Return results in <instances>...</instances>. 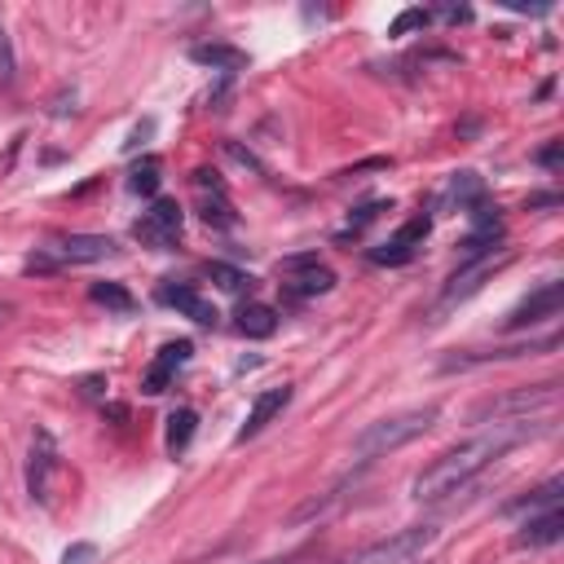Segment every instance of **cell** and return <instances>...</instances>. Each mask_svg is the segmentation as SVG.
Returning a JSON list of instances; mask_svg holds the SVG:
<instances>
[{"mask_svg": "<svg viewBox=\"0 0 564 564\" xmlns=\"http://www.w3.org/2000/svg\"><path fill=\"white\" fill-rule=\"evenodd\" d=\"M533 432H538V427H533L529 419H502V423H494L489 432H480V436H471V441L449 445L445 454H436V458L414 476L410 494H414L419 502L445 498V494L463 489L476 471H485L494 458H502L511 445H520V441H524V436H533Z\"/></svg>", "mask_w": 564, "mask_h": 564, "instance_id": "6da1fadb", "label": "cell"}, {"mask_svg": "<svg viewBox=\"0 0 564 564\" xmlns=\"http://www.w3.org/2000/svg\"><path fill=\"white\" fill-rule=\"evenodd\" d=\"M436 414H441V410L427 401V405H410V410H397V414H388V419L366 423V427L357 432V441H352V463H375V458L401 449L405 441L423 436V432L436 423Z\"/></svg>", "mask_w": 564, "mask_h": 564, "instance_id": "7a4b0ae2", "label": "cell"}, {"mask_svg": "<svg viewBox=\"0 0 564 564\" xmlns=\"http://www.w3.org/2000/svg\"><path fill=\"white\" fill-rule=\"evenodd\" d=\"M436 538V529L432 524H410V529H397L392 538H383V542H370V546H361L357 555H348L344 564H410L427 542Z\"/></svg>", "mask_w": 564, "mask_h": 564, "instance_id": "3957f363", "label": "cell"}, {"mask_svg": "<svg viewBox=\"0 0 564 564\" xmlns=\"http://www.w3.org/2000/svg\"><path fill=\"white\" fill-rule=\"evenodd\" d=\"M502 264H511V251H507V247H494V251H485V256L467 260L463 269H454V278H449V282H445V291H441V308L463 304L467 295H476V291L485 286V278H494Z\"/></svg>", "mask_w": 564, "mask_h": 564, "instance_id": "277c9868", "label": "cell"}, {"mask_svg": "<svg viewBox=\"0 0 564 564\" xmlns=\"http://www.w3.org/2000/svg\"><path fill=\"white\" fill-rule=\"evenodd\" d=\"M282 273V291L295 295V300H308V295H326L335 286V269H326L317 256H286L278 264Z\"/></svg>", "mask_w": 564, "mask_h": 564, "instance_id": "5b68a950", "label": "cell"}, {"mask_svg": "<svg viewBox=\"0 0 564 564\" xmlns=\"http://www.w3.org/2000/svg\"><path fill=\"white\" fill-rule=\"evenodd\" d=\"M132 234H137V242H141V247L172 251V247H176V238H181V207H176L172 198H154V203H150V212L132 225Z\"/></svg>", "mask_w": 564, "mask_h": 564, "instance_id": "8992f818", "label": "cell"}, {"mask_svg": "<svg viewBox=\"0 0 564 564\" xmlns=\"http://www.w3.org/2000/svg\"><path fill=\"white\" fill-rule=\"evenodd\" d=\"M427 229H432V216H427V212L410 216V220H405L388 242H379V247L370 251V260H375V264H405V260H414V251L423 247Z\"/></svg>", "mask_w": 564, "mask_h": 564, "instance_id": "52a82bcc", "label": "cell"}, {"mask_svg": "<svg viewBox=\"0 0 564 564\" xmlns=\"http://www.w3.org/2000/svg\"><path fill=\"white\" fill-rule=\"evenodd\" d=\"M189 357H194V344H189V339H172V344H163V348L154 352V361L145 366V375H141V392H145V397L167 392L172 379H176V370H181Z\"/></svg>", "mask_w": 564, "mask_h": 564, "instance_id": "ba28073f", "label": "cell"}, {"mask_svg": "<svg viewBox=\"0 0 564 564\" xmlns=\"http://www.w3.org/2000/svg\"><path fill=\"white\" fill-rule=\"evenodd\" d=\"M194 189H198V216H203L207 225L229 229V225L238 220V216H234V203H229V194H225V185H220L216 172L198 167V172H194Z\"/></svg>", "mask_w": 564, "mask_h": 564, "instance_id": "9c48e42d", "label": "cell"}, {"mask_svg": "<svg viewBox=\"0 0 564 564\" xmlns=\"http://www.w3.org/2000/svg\"><path fill=\"white\" fill-rule=\"evenodd\" d=\"M564 304V282H542L533 295H524L511 313H507V330H520V326H533V322H546L555 317Z\"/></svg>", "mask_w": 564, "mask_h": 564, "instance_id": "30bf717a", "label": "cell"}, {"mask_svg": "<svg viewBox=\"0 0 564 564\" xmlns=\"http://www.w3.org/2000/svg\"><path fill=\"white\" fill-rule=\"evenodd\" d=\"M555 397V383H533V388H520V392H507V397H494V401H485V405H476V419H520V414H529L533 405H542V401H551Z\"/></svg>", "mask_w": 564, "mask_h": 564, "instance_id": "8fae6325", "label": "cell"}, {"mask_svg": "<svg viewBox=\"0 0 564 564\" xmlns=\"http://www.w3.org/2000/svg\"><path fill=\"white\" fill-rule=\"evenodd\" d=\"M154 295H159V304H167V308L185 313V317H189V322H198V326H216V317H220V313H216V304H212V300H203L189 282H163Z\"/></svg>", "mask_w": 564, "mask_h": 564, "instance_id": "7c38bea8", "label": "cell"}, {"mask_svg": "<svg viewBox=\"0 0 564 564\" xmlns=\"http://www.w3.org/2000/svg\"><path fill=\"white\" fill-rule=\"evenodd\" d=\"M53 467H57V445H53L48 432H35L31 436V463H26V489H31V498L48 502V476H53Z\"/></svg>", "mask_w": 564, "mask_h": 564, "instance_id": "4fadbf2b", "label": "cell"}, {"mask_svg": "<svg viewBox=\"0 0 564 564\" xmlns=\"http://www.w3.org/2000/svg\"><path fill=\"white\" fill-rule=\"evenodd\" d=\"M53 251L62 260H70V264H93V260L115 256V238H106V234H66Z\"/></svg>", "mask_w": 564, "mask_h": 564, "instance_id": "5bb4252c", "label": "cell"}, {"mask_svg": "<svg viewBox=\"0 0 564 564\" xmlns=\"http://www.w3.org/2000/svg\"><path fill=\"white\" fill-rule=\"evenodd\" d=\"M291 401V388L282 383V388H264V392H256V401H251V410H247V423L238 427V441H247V436H256L282 405Z\"/></svg>", "mask_w": 564, "mask_h": 564, "instance_id": "9a60e30c", "label": "cell"}, {"mask_svg": "<svg viewBox=\"0 0 564 564\" xmlns=\"http://www.w3.org/2000/svg\"><path fill=\"white\" fill-rule=\"evenodd\" d=\"M564 538V511L546 507L542 516H529V524L516 533V546H551Z\"/></svg>", "mask_w": 564, "mask_h": 564, "instance_id": "2e32d148", "label": "cell"}, {"mask_svg": "<svg viewBox=\"0 0 564 564\" xmlns=\"http://www.w3.org/2000/svg\"><path fill=\"white\" fill-rule=\"evenodd\" d=\"M189 62L234 75V70H242V66H247V53H242V48H234V44H194V48H189Z\"/></svg>", "mask_w": 564, "mask_h": 564, "instance_id": "e0dca14e", "label": "cell"}, {"mask_svg": "<svg viewBox=\"0 0 564 564\" xmlns=\"http://www.w3.org/2000/svg\"><path fill=\"white\" fill-rule=\"evenodd\" d=\"M234 317H238V330H242L247 339H269V335L278 330V313H273L269 304H242Z\"/></svg>", "mask_w": 564, "mask_h": 564, "instance_id": "ac0fdd59", "label": "cell"}, {"mask_svg": "<svg viewBox=\"0 0 564 564\" xmlns=\"http://www.w3.org/2000/svg\"><path fill=\"white\" fill-rule=\"evenodd\" d=\"M194 427H198V414L189 410V405H181V410H172L167 414V454H185V445L194 441Z\"/></svg>", "mask_w": 564, "mask_h": 564, "instance_id": "d6986e66", "label": "cell"}, {"mask_svg": "<svg viewBox=\"0 0 564 564\" xmlns=\"http://www.w3.org/2000/svg\"><path fill=\"white\" fill-rule=\"evenodd\" d=\"M207 278H212L220 291H229V295H242V291H251V286H256V278H251L247 269L225 264V260H207Z\"/></svg>", "mask_w": 564, "mask_h": 564, "instance_id": "ffe728a7", "label": "cell"}, {"mask_svg": "<svg viewBox=\"0 0 564 564\" xmlns=\"http://www.w3.org/2000/svg\"><path fill=\"white\" fill-rule=\"evenodd\" d=\"M88 300H93V304H101V308H110V313H123V317L137 308L132 291H128V286H119V282H93V286H88Z\"/></svg>", "mask_w": 564, "mask_h": 564, "instance_id": "44dd1931", "label": "cell"}, {"mask_svg": "<svg viewBox=\"0 0 564 564\" xmlns=\"http://www.w3.org/2000/svg\"><path fill=\"white\" fill-rule=\"evenodd\" d=\"M485 198V185L476 172H454L449 185H445V203H458V207H476Z\"/></svg>", "mask_w": 564, "mask_h": 564, "instance_id": "7402d4cb", "label": "cell"}, {"mask_svg": "<svg viewBox=\"0 0 564 564\" xmlns=\"http://www.w3.org/2000/svg\"><path fill=\"white\" fill-rule=\"evenodd\" d=\"M560 489H564V480L555 476V480H546L542 489H529L524 498L507 502V516H520V511H533V507H555V502H560Z\"/></svg>", "mask_w": 564, "mask_h": 564, "instance_id": "603a6c76", "label": "cell"}, {"mask_svg": "<svg viewBox=\"0 0 564 564\" xmlns=\"http://www.w3.org/2000/svg\"><path fill=\"white\" fill-rule=\"evenodd\" d=\"M128 189H132V194H145V198L159 189V159H154V154H145L141 163H132V172H128Z\"/></svg>", "mask_w": 564, "mask_h": 564, "instance_id": "cb8c5ba5", "label": "cell"}, {"mask_svg": "<svg viewBox=\"0 0 564 564\" xmlns=\"http://www.w3.org/2000/svg\"><path fill=\"white\" fill-rule=\"evenodd\" d=\"M379 212H388V203H366V207H357V212L348 216V225L339 229V238H357V234H361V229H366V225H370Z\"/></svg>", "mask_w": 564, "mask_h": 564, "instance_id": "d4e9b609", "label": "cell"}, {"mask_svg": "<svg viewBox=\"0 0 564 564\" xmlns=\"http://www.w3.org/2000/svg\"><path fill=\"white\" fill-rule=\"evenodd\" d=\"M427 18H432L427 9H405V13H397V22L388 26V35H410L414 26H427Z\"/></svg>", "mask_w": 564, "mask_h": 564, "instance_id": "484cf974", "label": "cell"}, {"mask_svg": "<svg viewBox=\"0 0 564 564\" xmlns=\"http://www.w3.org/2000/svg\"><path fill=\"white\" fill-rule=\"evenodd\" d=\"M9 79H13V40L0 26V84H9Z\"/></svg>", "mask_w": 564, "mask_h": 564, "instance_id": "4316f807", "label": "cell"}, {"mask_svg": "<svg viewBox=\"0 0 564 564\" xmlns=\"http://www.w3.org/2000/svg\"><path fill=\"white\" fill-rule=\"evenodd\" d=\"M97 560V546L93 542H75V546H66V555H62V564H93Z\"/></svg>", "mask_w": 564, "mask_h": 564, "instance_id": "83f0119b", "label": "cell"}, {"mask_svg": "<svg viewBox=\"0 0 564 564\" xmlns=\"http://www.w3.org/2000/svg\"><path fill=\"white\" fill-rule=\"evenodd\" d=\"M560 150H564V141H551V145L538 154V163H542V167H560Z\"/></svg>", "mask_w": 564, "mask_h": 564, "instance_id": "f1b7e54d", "label": "cell"}, {"mask_svg": "<svg viewBox=\"0 0 564 564\" xmlns=\"http://www.w3.org/2000/svg\"><path fill=\"white\" fill-rule=\"evenodd\" d=\"M9 317H13V304H9V300H0V326H4Z\"/></svg>", "mask_w": 564, "mask_h": 564, "instance_id": "f546056e", "label": "cell"}, {"mask_svg": "<svg viewBox=\"0 0 564 564\" xmlns=\"http://www.w3.org/2000/svg\"><path fill=\"white\" fill-rule=\"evenodd\" d=\"M300 555H282V560H260V564H295Z\"/></svg>", "mask_w": 564, "mask_h": 564, "instance_id": "4dcf8cb0", "label": "cell"}]
</instances>
